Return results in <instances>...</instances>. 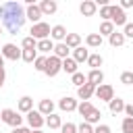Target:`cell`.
Listing matches in <instances>:
<instances>
[{
    "mask_svg": "<svg viewBox=\"0 0 133 133\" xmlns=\"http://www.w3.org/2000/svg\"><path fill=\"white\" fill-rule=\"evenodd\" d=\"M0 21L8 29V33L17 35L21 31V27L25 25L27 17L19 2H4V4H0Z\"/></svg>",
    "mask_w": 133,
    "mask_h": 133,
    "instance_id": "1",
    "label": "cell"
},
{
    "mask_svg": "<svg viewBox=\"0 0 133 133\" xmlns=\"http://www.w3.org/2000/svg\"><path fill=\"white\" fill-rule=\"evenodd\" d=\"M77 112L85 118V123H89V125H96V123H100V116H102V112L96 108V106H91V102L87 100V102H81L79 106H77Z\"/></svg>",
    "mask_w": 133,
    "mask_h": 133,
    "instance_id": "2",
    "label": "cell"
},
{
    "mask_svg": "<svg viewBox=\"0 0 133 133\" xmlns=\"http://www.w3.org/2000/svg\"><path fill=\"white\" fill-rule=\"evenodd\" d=\"M0 121L6 123V125H10L12 129L23 127V116H21L17 110H10V108H4V110L0 112Z\"/></svg>",
    "mask_w": 133,
    "mask_h": 133,
    "instance_id": "3",
    "label": "cell"
},
{
    "mask_svg": "<svg viewBox=\"0 0 133 133\" xmlns=\"http://www.w3.org/2000/svg\"><path fill=\"white\" fill-rule=\"evenodd\" d=\"M31 37L33 39H48L50 37V33H52V27L48 25V23H44V21H39V23H35V25H31Z\"/></svg>",
    "mask_w": 133,
    "mask_h": 133,
    "instance_id": "4",
    "label": "cell"
},
{
    "mask_svg": "<svg viewBox=\"0 0 133 133\" xmlns=\"http://www.w3.org/2000/svg\"><path fill=\"white\" fill-rule=\"evenodd\" d=\"M62 71V60L58 58V56H54V54H50V56H46V75L48 77H56L58 73Z\"/></svg>",
    "mask_w": 133,
    "mask_h": 133,
    "instance_id": "5",
    "label": "cell"
},
{
    "mask_svg": "<svg viewBox=\"0 0 133 133\" xmlns=\"http://www.w3.org/2000/svg\"><path fill=\"white\" fill-rule=\"evenodd\" d=\"M110 21H112V25L114 27H118V25H127L129 21H127V15H125V10L121 8V6H116V4H110Z\"/></svg>",
    "mask_w": 133,
    "mask_h": 133,
    "instance_id": "6",
    "label": "cell"
},
{
    "mask_svg": "<svg viewBox=\"0 0 133 133\" xmlns=\"http://www.w3.org/2000/svg\"><path fill=\"white\" fill-rule=\"evenodd\" d=\"M96 96L102 102H110V100H114V87L108 85V83H102V85L96 87Z\"/></svg>",
    "mask_w": 133,
    "mask_h": 133,
    "instance_id": "7",
    "label": "cell"
},
{
    "mask_svg": "<svg viewBox=\"0 0 133 133\" xmlns=\"http://www.w3.org/2000/svg\"><path fill=\"white\" fill-rule=\"evenodd\" d=\"M0 52H2V56L8 58V60H19V58L23 56V50H19L15 44H4Z\"/></svg>",
    "mask_w": 133,
    "mask_h": 133,
    "instance_id": "8",
    "label": "cell"
},
{
    "mask_svg": "<svg viewBox=\"0 0 133 133\" xmlns=\"http://www.w3.org/2000/svg\"><path fill=\"white\" fill-rule=\"evenodd\" d=\"M27 123H29V129H42L46 125V118L37 110H31V112H27Z\"/></svg>",
    "mask_w": 133,
    "mask_h": 133,
    "instance_id": "9",
    "label": "cell"
},
{
    "mask_svg": "<svg viewBox=\"0 0 133 133\" xmlns=\"http://www.w3.org/2000/svg\"><path fill=\"white\" fill-rule=\"evenodd\" d=\"M25 17L35 25V23H39V19L44 17L42 15V10H39V6L37 4H27V10H25Z\"/></svg>",
    "mask_w": 133,
    "mask_h": 133,
    "instance_id": "10",
    "label": "cell"
},
{
    "mask_svg": "<svg viewBox=\"0 0 133 133\" xmlns=\"http://www.w3.org/2000/svg\"><path fill=\"white\" fill-rule=\"evenodd\" d=\"M79 10H81V15H83V17H94V15H96V10H98V4H96L94 0H83V2H81V6H79Z\"/></svg>",
    "mask_w": 133,
    "mask_h": 133,
    "instance_id": "11",
    "label": "cell"
},
{
    "mask_svg": "<svg viewBox=\"0 0 133 133\" xmlns=\"http://www.w3.org/2000/svg\"><path fill=\"white\" fill-rule=\"evenodd\" d=\"M87 83H91V85H102L104 83V73L100 71V69H91L89 73H87Z\"/></svg>",
    "mask_w": 133,
    "mask_h": 133,
    "instance_id": "12",
    "label": "cell"
},
{
    "mask_svg": "<svg viewBox=\"0 0 133 133\" xmlns=\"http://www.w3.org/2000/svg\"><path fill=\"white\" fill-rule=\"evenodd\" d=\"M58 106H60V110H64V112H73V110H77V100L75 98H71V96H64L60 102H58Z\"/></svg>",
    "mask_w": 133,
    "mask_h": 133,
    "instance_id": "13",
    "label": "cell"
},
{
    "mask_svg": "<svg viewBox=\"0 0 133 133\" xmlns=\"http://www.w3.org/2000/svg\"><path fill=\"white\" fill-rule=\"evenodd\" d=\"M37 6H39V10H42V15H54V12L58 10V4H56L54 0H42Z\"/></svg>",
    "mask_w": 133,
    "mask_h": 133,
    "instance_id": "14",
    "label": "cell"
},
{
    "mask_svg": "<svg viewBox=\"0 0 133 133\" xmlns=\"http://www.w3.org/2000/svg\"><path fill=\"white\" fill-rule=\"evenodd\" d=\"M94 94H96V85H91V83H85L83 87H79V89H77V96H79L83 102H87Z\"/></svg>",
    "mask_w": 133,
    "mask_h": 133,
    "instance_id": "15",
    "label": "cell"
},
{
    "mask_svg": "<svg viewBox=\"0 0 133 133\" xmlns=\"http://www.w3.org/2000/svg\"><path fill=\"white\" fill-rule=\"evenodd\" d=\"M37 112L39 114H44V116H50V114H54V102L52 100H39V106H37Z\"/></svg>",
    "mask_w": 133,
    "mask_h": 133,
    "instance_id": "16",
    "label": "cell"
},
{
    "mask_svg": "<svg viewBox=\"0 0 133 133\" xmlns=\"http://www.w3.org/2000/svg\"><path fill=\"white\" fill-rule=\"evenodd\" d=\"M66 35H69V33H66V29H64V25H54V27H52L50 37H52V39H56L58 44H60V42H64V39H66Z\"/></svg>",
    "mask_w": 133,
    "mask_h": 133,
    "instance_id": "17",
    "label": "cell"
},
{
    "mask_svg": "<svg viewBox=\"0 0 133 133\" xmlns=\"http://www.w3.org/2000/svg\"><path fill=\"white\" fill-rule=\"evenodd\" d=\"M89 58V50L87 48H83V46H79V48H75L73 50V60L79 64V62H85Z\"/></svg>",
    "mask_w": 133,
    "mask_h": 133,
    "instance_id": "18",
    "label": "cell"
},
{
    "mask_svg": "<svg viewBox=\"0 0 133 133\" xmlns=\"http://www.w3.org/2000/svg\"><path fill=\"white\" fill-rule=\"evenodd\" d=\"M17 110H19V112H25V114L31 112V110H33V100H31L29 96H23V98L19 100V104H17Z\"/></svg>",
    "mask_w": 133,
    "mask_h": 133,
    "instance_id": "19",
    "label": "cell"
},
{
    "mask_svg": "<svg viewBox=\"0 0 133 133\" xmlns=\"http://www.w3.org/2000/svg\"><path fill=\"white\" fill-rule=\"evenodd\" d=\"M69 52H71V48H69L64 42H60V44H54V56H58L60 60L69 58Z\"/></svg>",
    "mask_w": 133,
    "mask_h": 133,
    "instance_id": "20",
    "label": "cell"
},
{
    "mask_svg": "<svg viewBox=\"0 0 133 133\" xmlns=\"http://www.w3.org/2000/svg\"><path fill=\"white\" fill-rule=\"evenodd\" d=\"M37 52H44V54H50L54 52V42L48 37V39H39L37 42Z\"/></svg>",
    "mask_w": 133,
    "mask_h": 133,
    "instance_id": "21",
    "label": "cell"
},
{
    "mask_svg": "<svg viewBox=\"0 0 133 133\" xmlns=\"http://www.w3.org/2000/svg\"><path fill=\"white\" fill-rule=\"evenodd\" d=\"M64 44H66L71 50H75V48L81 46V35H79V33H69L66 39H64Z\"/></svg>",
    "mask_w": 133,
    "mask_h": 133,
    "instance_id": "22",
    "label": "cell"
},
{
    "mask_svg": "<svg viewBox=\"0 0 133 133\" xmlns=\"http://www.w3.org/2000/svg\"><path fill=\"white\" fill-rule=\"evenodd\" d=\"M62 71L69 73V75H75V73H77V62L73 60V56H69V58L62 60Z\"/></svg>",
    "mask_w": 133,
    "mask_h": 133,
    "instance_id": "23",
    "label": "cell"
},
{
    "mask_svg": "<svg viewBox=\"0 0 133 133\" xmlns=\"http://www.w3.org/2000/svg\"><path fill=\"white\" fill-rule=\"evenodd\" d=\"M108 106H110V112H112V114L125 112V102H123L121 98H114V100H110V102H108Z\"/></svg>",
    "mask_w": 133,
    "mask_h": 133,
    "instance_id": "24",
    "label": "cell"
},
{
    "mask_svg": "<svg viewBox=\"0 0 133 133\" xmlns=\"http://www.w3.org/2000/svg\"><path fill=\"white\" fill-rule=\"evenodd\" d=\"M85 42H87V46H89V48H100L104 39H102V35H100V33H89V35L85 37Z\"/></svg>",
    "mask_w": 133,
    "mask_h": 133,
    "instance_id": "25",
    "label": "cell"
},
{
    "mask_svg": "<svg viewBox=\"0 0 133 133\" xmlns=\"http://www.w3.org/2000/svg\"><path fill=\"white\" fill-rule=\"evenodd\" d=\"M108 42H110V46L118 48V46H123V44H125V35H123L121 31H116V29H114V33L108 37Z\"/></svg>",
    "mask_w": 133,
    "mask_h": 133,
    "instance_id": "26",
    "label": "cell"
},
{
    "mask_svg": "<svg viewBox=\"0 0 133 133\" xmlns=\"http://www.w3.org/2000/svg\"><path fill=\"white\" fill-rule=\"evenodd\" d=\"M71 81H73V85H77V89L79 87H83L85 83H87V75H83V73H75V75H71Z\"/></svg>",
    "mask_w": 133,
    "mask_h": 133,
    "instance_id": "27",
    "label": "cell"
},
{
    "mask_svg": "<svg viewBox=\"0 0 133 133\" xmlns=\"http://www.w3.org/2000/svg\"><path fill=\"white\" fill-rule=\"evenodd\" d=\"M46 125H48L50 129H60V127H62V121H60L58 114H50V116H46Z\"/></svg>",
    "mask_w": 133,
    "mask_h": 133,
    "instance_id": "28",
    "label": "cell"
},
{
    "mask_svg": "<svg viewBox=\"0 0 133 133\" xmlns=\"http://www.w3.org/2000/svg\"><path fill=\"white\" fill-rule=\"evenodd\" d=\"M114 33V25H112V21H102V25H100V35H112Z\"/></svg>",
    "mask_w": 133,
    "mask_h": 133,
    "instance_id": "29",
    "label": "cell"
},
{
    "mask_svg": "<svg viewBox=\"0 0 133 133\" xmlns=\"http://www.w3.org/2000/svg\"><path fill=\"white\" fill-rule=\"evenodd\" d=\"M21 48H23V50H37V39H33L31 35H27V37H23Z\"/></svg>",
    "mask_w": 133,
    "mask_h": 133,
    "instance_id": "30",
    "label": "cell"
},
{
    "mask_svg": "<svg viewBox=\"0 0 133 133\" xmlns=\"http://www.w3.org/2000/svg\"><path fill=\"white\" fill-rule=\"evenodd\" d=\"M102 62H104V58H102L100 54H89V58H87V64H89L91 69H100Z\"/></svg>",
    "mask_w": 133,
    "mask_h": 133,
    "instance_id": "31",
    "label": "cell"
},
{
    "mask_svg": "<svg viewBox=\"0 0 133 133\" xmlns=\"http://www.w3.org/2000/svg\"><path fill=\"white\" fill-rule=\"evenodd\" d=\"M35 58H37V50H23L21 60H25V62H35Z\"/></svg>",
    "mask_w": 133,
    "mask_h": 133,
    "instance_id": "32",
    "label": "cell"
},
{
    "mask_svg": "<svg viewBox=\"0 0 133 133\" xmlns=\"http://www.w3.org/2000/svg\"><path fill=\"white\" fill-rule=\"evenodd\" d=\"M121 129H123V133H133V118L125 116L123 123H121Z\"/></svg>",
    "mask_w": 133,
    "mask_h": 133,
    "instance_id": "33",
    "label": "cell"
},
{
    "mask_svg": "<svg viewBox=\"0 0 133 133\" xmlns=\"http://www.w3.org/2000/svg\"><path fill=\"white\" fill-rule=\"evenodd\" d=\"M33 69L39 71V73H44V71H46V56H37L35 62H33Z\"/></svg>",
    "mask_w": 133,
    "mask_h": 133,
    "instance_id": "34",
    "label": "cell"
},
{
    "mask_svg": "<svg viewBox=\"0 0 133 133\" xmlns=\"http://www.w3.org/2000/svg\"><path fill=\"white\" fill-rule=\"evenodd\" d=\"M121 83H125V85H133V73H131V71H125V73L121 75Z\"/></svg>",
    "mask_w": 133,
    "mask_h": 133,
    "instance_id": "35",
    "label": "cell"
},
{
    "mask_svg": "<svg viewBox=\"0 0 133 133\" xmlns=\"http://www.w3.org/2000/svg\"><path fill=\"white\" fill-rule=\"evenodd\" d=\"M77 133H94V125H89V123H81L79 127H77Z\"/></svg>",
    "mask_w": 133,
    "mask_h": 133,
    "instance_id": "36",
    "label": "cell"
},
{
    "mask_svg": "<svg viewBox=\"0 0 133 133\" xmlns=\"http://www.w3.org/2000/svg\"><path fill=\"white\" fill-rule=\"evenodd\" d=\"M60 131H62V133H77V125H75V123H64V125L60 127Z\"/></svg>",
    "mask_w": 133,
    "mask_h": 133,
    "instance_id": "37",
    "label": "cell"
},
{
    "mask_svg": "<svg viewBox=\"0 0 133 133\" xmlns=\"http://www.w3.org/2000/svg\"><path fill=\"white\" fill-rule=\"evenodd\" d=\"M100 17H102L104 21H110V4H106V6H100Z\"/></svg>",
    "mask_w": 133,
    "mask_h": 133,
    "instance_id": "38",
    "label": "cell"
},
{
    "mask_svg": "<svg viewBox=\"0 0 133 133\" xmlns=\"http://www.w3.org/2000/svg\"><path fill=\"white\" fill-rule=\"evenodd\" d=\"M123 35H125V37H131V39H133V23H127V25L123 27Z\"/></svg>",
    "mask_w": 133,
    "mask_h": 133,
    "instance_id": "39",
    "label": "cell"
},
{
    "mask_svg": "<svg viewBox=\"0 0 133 133\" xmlns=\"http://www.w3.org/2000/svg\"><path fill=\"white\" fill-rule=\"evenodd\" d=\"M94 133H110V127H108V125H98V127L94 129Z\"/></svg>",
    "mask_w": 133,
    "mask_h": 133,
    "instance_id": "40",
    "label": "cell"
},
{
    "mask_svg": "<svg viewBox=\"0 0 133 133\" xmlns=\"http://www.w3.org/2000/svg\"><path fill=\"white\" fill-rule=\"evenodd\" d=\"M118 6H121L123 10H125V8H131V6H133V0H121V4H118Z\"/></svg>",
    "mask_w": 133,
    "mask_h": 133,
    "instance_id": "41",
    "label": "cell"
},
{
    "mask_svg": "<svg viewBox=\"0 0 133 133\" xmlns=\"http://www.w3.org/2000/svg\"><path fill=\"white\" fill-rule=\"evenodd\" d=\"M125 114L129 118H133V104H125Z\"/></svg>",
    "mask_w": 133,
    "mask_h": 133,
    "instance_id": "42",
    "label": "cell"
},
{
    "mask_svg": "<svg viewBox=\"0 0 133 133\" xmlns=\"http://www.w3.org/2000/svg\"><path fill=\"white\" fill-rule=\"evenodd\" d=\"M12 133H31V129H27V127H17V129H12Z\"/></svg>",
    "mask_w": 133,
    "mask_h": 133,
    "instance_id": "43",
    "label": "cell"
},
{
    "mask_svg": "<svg viewBox=\"0 0 133 133\" xmlns=\"http://www.w3.org/2000/svg\"><path fill=\"white\" fill-rule=\"evenodd\" d=\"M4 79H6V73H4V66H0V87L4 85Z\"/></svg>",
    "mask_w": 133,
    "mask_h": 133,
    "instance_id": "44",
    "label": "cell"
},
{
    "mask_svg": "<svg viewBox=\"0 0 133 133\" xmlns=\"http://www.w3.org/2000/svg\"><path fill=\"white\" fill-rule=\"evenodd\" d=\"M0 66H4V56H2V52H0Z\"/></svg>",
    "mask_w": 133,
    "mask_h": 133,
    "instance_id": "45",
    "label": "cell"
},
{
    "mask_svg": "<svg viewBox=\"0 0 133 133\" xmlns=\"http://www.w3.org/2000/svg\"><path fill=\"white\" fill-rule=\"evenodd\" d=\"M31 133H44L42 129H31Z\"/></svg>",
    "mask_w": 133,
    "mask_h": 133,
    "instance_id": "46",
    "label": "cell"
},
{
    "mask_svg": "<svg viewBox=\"0 0 133 133\" xmlns=\"http://www.w3.org/2000/svg\"><path fill=\"white\" fill-rule=\"evenodd\" d=\"M0 33H2V27H0Z\"/></svg>",
    "mask_w": 133,
    "mask_h": 133,
    "instance_id": "47",
    "label": "cell"
}]
</instances>
